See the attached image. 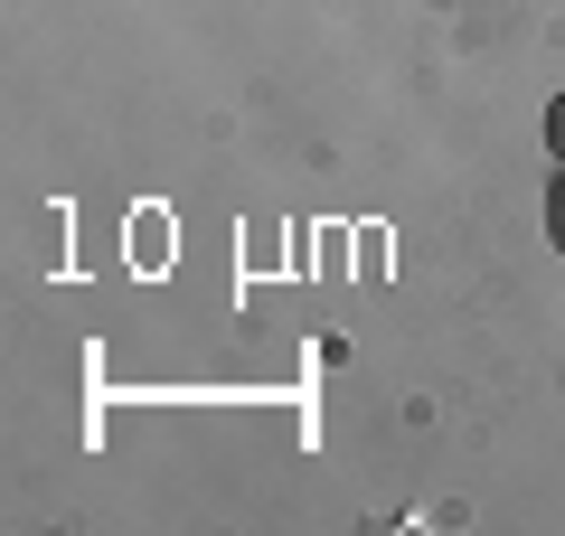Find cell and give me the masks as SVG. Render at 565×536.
I'll return each mask as SVG.
<instances>
[{
  "label": "cell",
  "mask_w": 565,
  "mask_h": 536,
  "mask_svg": "<svg viewBox=\"0 0 565 536\" xmlns=\"http://www.w3.org/2000/svg\"><path fill=\"white\" fill-rule=\"evenodd\" d=\"M546 236H556V255H565V179L546 189Z\"/></svg>",
  "instance_id": "1"
},
{
  "label": "cell",
  "mask_w": 565,
  "mask_h": 536,
  "mask_svg": "<svg viewBox=\"0 0 565 536\" xmlns=\"http://www.w3.org/2000/svg\"><path fill=\"white\" fill-rule=\"evenodd\" d=\"M546 151H556V160H565V95H556V104H546Z\"/></svg>",
  "instance_id": "2"
}]
</instances>
